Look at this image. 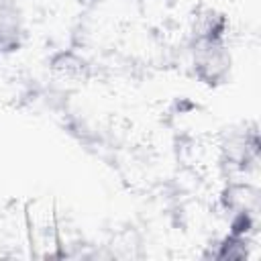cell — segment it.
I'll return each mask as SVG.
<instances>
[{"mask_svg":"<svg viewBox=\"0 0 261 261\" xmlns=\"http://www.w3.org/2000/svg\"><path fill=\"white\" fill-rule=\"evenodd\" d=\"M249 245H251V237L245 234H237V232H226V237L220 239L216 251L212 253L214 259H247L249 255Z\"/></svg>","mask_w":261,"mask_h":261,"instance_id":"cell-3","label":"cell"},{"mask_svg":"<svg viewBox=\"0 0 261 261\" xmlns=\"http://www.w3.org/2000/svg\"><path fill=\"white\" fill-rule=\"evenodd\" d=\"M192 71L196 80L208 88L228 82L232 71V53L226 41V22L222 16L208 18L194 35L190 47Z\"/></svg>","mask_w":261,"mask_h":261,"instance_id":"cell-1","label":"cell"},{"mask_svg":"<svg viewBox=\"0 0 261 261\" xmlns=\"http://www.w3.org/2000/svg\"><path fill=\"white\" fill-rule=\"evenodd\" d=\"M24 14L18 0H0V57H8L22 47Z\"/></svg>","mask_w":261,"mask_h":261,"instance_id":"cell-2","label":"cell"}]
</instances>
